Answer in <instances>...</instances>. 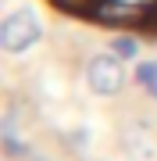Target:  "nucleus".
Here are the masks:
<instances>
[{
	"label": "nucleus",
	"instance_id": "nucleus-5",
	"mask_svg": "<svg viewBox=\"0 0 157 161\" xmlns=\"http://www.w3.org/2000/svg\"><path fill=\"white\" fill-rule=\"evenodd\" d=\"M111 50H114L122 61H128V58H136V40H128V36H118V40H111Z\"/></svg>",
	"mask_w": 157,
	"mask_h": 161
},
{
	"label": "nucleus",
	"instance_id": "nucleus-1",
	"mask_svg": "<svg viewBox=\"0 0 157 161\" xmlns=\"http://www.w3.org/2000/svg\"><path fill=\"white\" fill-rule=\"evenodd\" d=\"M39 40H43V22L36 18L32 7H14L0 22V50H7V54H25Z\"/></svg>",
	"mask_w": 157,
	"mask_h": 161
},
{
	"label": "nucleus",
	"instance_id": "nucleus-6",
	"mask_svg": "<svg viewBox=\"0 0 157 161\" xmlns=\"http://www.w3.org/2000/svg\"><path fill=\"white\" fill-rule=\"evenodd\" d=\"M54 4L64 7V11H82V14H89L93 4H100V0H54Z\"/></svg>",
	"mask_w": 157,
	"mask_h": 161
},
{
	"label": "nucleus",
	"instance_id": "nucleus-2",
	"mask_svg": "<svg viewBox=\"0 0 157 161\" xmlns=\"http://www.w3.org/2000/svg\"><path fill=\"white\" fill-rule=\"evenodd\" d=\"M86 82H89V90H93L97 97H118V93L125 90V82H128L122 58H118L114 50L93 54L89 64H86Z\"/></svg>",
	"mask_w": 157,
	"mask_h": 161
},
{
	"label": "nucleus",
	"instance_id": "nucleus-3",
	"mask_svg": "<svg viewBox=\"0 0 157 161\" xmlns=\"http://www.w3.org/2000/svg\"><path fill=\"white\" fill-rule=\"evenodd\" d=\"M89 18L104 22V25H114V29H132V25L146 22V7L132 4V0H100V4H93Z\"/></svg>",
	"mask_w": 157,
	"mask_h": 161
},
{
	"label": "nucleus",
	"instance_id": "nucleus-4",
	"mask_svg": "<svg viewBox=\"0 0 157 161\" xmlns=\"http://www.w3.org/2000/svg\"><path fill=\"white\" fill-rule=\"evenodd\" d=\"M136 82L157 100V61H139L136 64Z\"/></svg>",
	"mask_w": 157,
	"mask_h": 161
}]
</instances>
